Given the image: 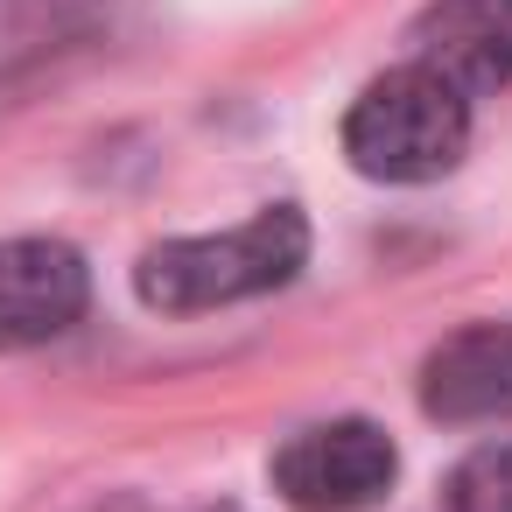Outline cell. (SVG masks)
Segmentation results:
<instances>
[{
    "label": "cell",
    "instance_id": "1",
    "mask_svg": "<svg viewBox=\"0 0 512 512\" xmlns=\"http://www.w3.org/2000/svg\"><path fill=\"white\" fill-rule=\"evenodd\" d=\"M309 260V225L295 204H267L232 232H204V239H162L141 253L134 267V295L162 316H204V309H232L253 295H274L302 274Z\"/></svg>",
    "mask_w": 512,
    "mask_h": 512
},
{
    "label": "cell",
    "instance_id": "2",
    "mask_svg": "<svg viewBox=\"0 0 512 512\" xmlns=\"http://www.w3.org/2000/svg\"><path fill=\"white\" fill-rule=\"evenodd\" d=\"M470 148V99L428 71L400 64L372 78L344 113V162L372 183H435Z\"/></svg>",
    "mask_w": 512,
    "mask_h": 512
},
{
    "label": "cell",
    "instance_id": "3",
    "mask_svg": "<svg viewBox=\"0 0 512 512\" xmlns=\"http://www.w3.org/2000/svg\"><path fill=\"white\" fill-rule=\"evenodd\" d=\"M400 470V449L379 421H316L274 449V491L295 512H365L386 498Z\"/></svg>",
    "mask_w": 512,
    "mask_h": 512
},
{
    "label": "cell",
    "instance_id": "4",
    "mask_svg": "<svg viewBox=\"0 0 512 512\" xmlns=\"http://www.w3.org/2000/svg\"><path fill=\"white\" fill-rule=\"evenodd\" d=\"M92 302V274L64 239H0V358L57 344Z\"/></svg>",
    "mask_w": 512,
    "mask_h": 512
},
{
    "label": "cell",
    "instance_id": "5",
    "mask_svg": "<svg viewBox=\"0 0 512 512\" xmlns=\"http://www.w3.org/2000/svg\"><path fill=\"white\" fill-rule=\"evenodd\" d=\"M421 407L449 428L512 421V323H470L442 337L421 365Z\"/></svg>",
    "mask_w": 512,
    "mask_h": 512
},
{
    "label": "cell",
    "instance_id": "6",
    "mask_svg": "<svg viewBox=\"0 0 512 512\" xmlns=\"http://www.w3.org/2000/svg\"><path fill=\"white\" fill-rule=\"evenodd\" d=\"M414 64L442 71L463 99L512 85V0H435L414 22Z\"/></svg>",
    "mask_w": 512,
    "mask_h": 512
},
{
    "label": "cell",
    "instance_id": "7",
    "mask_svg": "<svg viewBox=\"0 0 512 512\" xmlns=\"http://www.w3.org/2000/svg\"><path fill=\"white\" fill-rule=\"evenodd\" d=\"M442 505H449V512H512V442L470 449V456L449 470Z\"/></svg>",
    "mask_w": 512,
    "mask_h": 512
}]
</instances>
